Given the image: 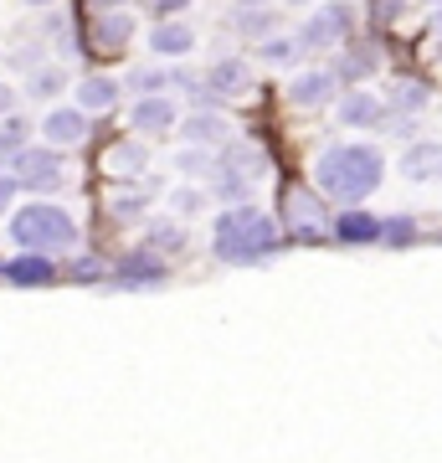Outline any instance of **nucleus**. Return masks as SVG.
Masks as SVG:
<instances>
[{
	"instance_id": "nucleus-14",
	"label": "nucleus",
	"mask_w": 442,
	"mask_h": 463,
	"mask_svg": "<svg viewBox=\"0 0 442 463\" xmlns=\"http://www.w3.org/2000/svg\"><path fill=\"white\" fill-rule=\"evenodd\" d=\"M283 206H288V227L298 232V237H324V212H319V201L309 196V191H288L283 196Z\"/></svg>"
},
{
	"instance_id": "nucleus-42",
	"label": "nucleus",
	"mask_w": 442,
	"mask_h": 463,
	"mask_svg": "<svg viewBox=\"0 0 442 463\" xmlns=\"http://www.w3.org/2000/svg\"><path fill=\"white\" fill-rule=\"evenodd\" d=\"M422 5H427V11H437V5H442V0H422Z\"/></svg>"
},
{
	"instance_id": "nucleus-26",
	"label": "nucleus",
	"mask_w": 442,
	"mask_h": 463,
	"mask_svg": "<svg viewBox=\"0 0 442 463\" xmlns=\"http://www.w3.org/2000/svg\"><path fill=\"white\" fill-rule=\"evenodd\" d=\"M26 139H32V124H26V118H5V124H0V160L11 165L21 149H26Z\"/></svg>"
},
{
	"instance_id": "nucleus-22",
	"label": "nucleus",
	"mask_w": 442,
	"mask_h": 463,
	"mask_svg": "<svg viewBox=\"0 0 442 463\" xmlns=\"http://www.w3.org/2000/svg\"><path fill=\"white\" fill-rule=\"evenodd\" d=\"M145 165H149V155H145L139 139H118V145L108 149V170H114V175H139Z\"/></svg>"
},
{
	"instance_id": "nucleus-20",
	"label": "nucleus",
	"mask_w": 442,
	"mask_h": 463,
	"mask_svg": "<svg viewBox=\"0 0 442 463\" xmlns=\"http://www.w3.org/2000/svg\"><path fill=\"white\" fill-rule=\"evenodd\" d=\"M78 103L88 109V114H108V109L118 103V83H114V78H103V72H99V78H82V83H78Z\"/></svg>"
},
{
	"instance_id": "nucleus-7",
	"label": "nucleus",
	"mask_w": 442,
	"mask_h": 463,
	"mask_svg": "<svg viewBox=\"0 0 442 463\" xmlns=\"http://www.w3.org/2000/svg\"><path fill=\"white\" fill-rule=\"evenodd\" d=\"M247 83H252V67L242 57H216L212 72H206V93L212 99H237V93H247Z\"/></svg>"
},
{
	"instance_id": "nucleus-1",
	"label": "nucleus",
	"mask_w": 442,
	"mask_h": 463,
	"mask_svg": "<svg viewBox=\"0 0 442 463\" xmlns=\"http://www.w3.org/2000/svg\"><path fill=\"white\" fill-rule=\"evenodd\" d=\"M314 181L329 201L340 206H361L365 196H376V185L386 181V155L376 145H329L314 160Z\"/></svg>"
},
{
	"instance_id": "nucleus-19",
	"label": "nucleus",
	"mask_w": 442,
	"mask_h": 463,
	"mask_svg": "<svg viewBox=\"0 0 442 463\" xmlns=\"http://www.w3.org/2000/svg\"><path fill=\"white\" fill-rule=\"evenodd\" d=\"M129 36H134V16H129V11H99V21H93V42H99L103 52H118Z\"/></svg>"
},
{
	"instance_id": "nucleus-36",
	"label": "nucleus",
	"mask_w": 442,
	"mask_h": 463,
	"mask_svg": "<svg viewBox=\"0 0 442 463\" xmlns=\"http://www.w3.org/2000/svg\"><path fill=\"white\" fill-rule=\"evenodd\" d=\"M11 109H16V88H11V83H0V118L11 114Z\"/></svg>"
},
{
	"instance_id": "nucleus-15",
	"label": "nucleus",
	"mask_w": 442,
	"mask_h": 463,
	"mask_svg": "<svg viewBox=\"0 0 442 463\" xmlns=\"http://www.w3.org/2000/svg\"><path fill=\"white\" fill-rule=\"evenodd\" d=\"M376 67H381L376 47H355V42H344L340 57H334V78H340V83H365Z\"/></svg>"
},
{
	"instance_id": "nucleus-21",
	"label": "nucleus",
	"mask_w": 442,
	"mask_h": 463,
	"mask_svg": "<svg viewBox=\"0 0 442 463\" xmlns=\"http://www.w3.org/2000/svg\"><path fill=\"white\" fill-rule=\"evenodd\" d=\"M427 103H432V88L417 83V78H401V83L386 93V109H396V114H422Z\"/></svg>"
},
{
	"instance_id": "nucleus-25",
	"label": "nucleus",
	"mask_w": 442,
	"mask_h": 463,
	"mask_svg": "<svg viewBox=\"0 0 442 463\" xmlns=\"http://www.w3.org/2000/svg\"><path fill=\"white\" fill-rule=\"evenodd\" d=\"M298 52H304V42H298V36H268V42H258V57L262 62H273V67H288L298 57Z\"/></svg>"
},
{
	"instance_id": "nucleus-4",
	"label": "nucleus",
	"mask_w": 442,
	"mask_h": 463,
	"mask_svg": "<svg viewBox=\"0 0 442 463\" xmlns=\"http://www.w3.org/2000/svg\"><path fill=\"white\" fill-rule=\"evenodd\" d=\"M304 52H329V47H344L350 42V5L344 0H324L309 21H304V32H298Z\"/></svg>"
},
{
	"instance_id": "nucleus-8",
	"label": "nucleus",
	"mask_w": 442,
	"mask_h": 463,
	"mask_svg": "<svg viewBox=\"0 0 442 463\" xmlns=\"http://www.w3.org/2000/svg\"><path fill=\"white\" fill-rule=\"evenodd\" d=\"M334 88H340L334 67H314V72H304V78L288 83V99H294L298 109H324V103L334 99Z\"/></svg>"
},
{
	"instance_id": "nucleus-38",
	"label": "nucleus",
	"mask_w": 442,
	"mask_h": 463,
	"mask_svg": "<svg viewBox=\"0 0 442 463\" xmlns=\"http://www.w3.org/2000/svg\"><path fill=\"white\" fill-rule=\"evenodd\" d=\"M99 273H103V268L93 263V258H82V263H78V279H99Z\"/></svg>"
},
{
	"instance_id": "nucleus-5",
	"label": "nucleus",
	"mask_w": 442,
	"mask_h": 463,
	"mask_svg": "<svg viewBox=\"0 0 442 463\" xmlns=\"http://www.w3.org/2000/svg\"><path fill=\"white\" fill-rule=\"evenodd\" d=\"M11 181L26 185V191H52V185H62V155L57 145H26L11 160Z\"/></svg>"
},
{
	"instance_id": "nucleus-37",
	"label": "nucleus",
	"mask_w": 442,
	"mask_h": 463,
	"mask_svg": "<svg viewBox=\"0 0 442 463\" xmlns=\"http://www.w3.org/2000/svg\"><path fill=\"white\" fill-rule=\"evenodd\" d=\"M11 185H16L11 175H0V216H5V206H11Z\"/></svg>"
},
{
	"instance_id": "nucleus-34",
	"label": "nucleus",
	"mask_w": 442,
	"mask_h": 463,
	"mask_svg": "<svg viewBox=\"0 0 442 463\" xmlns=\"http://www.w3.org/2000/svg\"><path fill=\"white\" fill-rule=\"evenodd\" d=\"M11 67H21V72H36V67H42V52H36V47L11 52Z\"/></svg>"
},
{
	"instance_id": "nucleus-11",
	"label": "nucleus",
	"mask_w": 442,
	"mask_h": 463,
	"mask_svg": "<svg viewBox=\"0 0 442 463\" xmlns=\"http://www.w3.org/2000/svg\"><path fill=\"white\" fill-rule=\"evenodd\" d=\"M129 124H134V134H165L170 124H175V103L165 99V93H149V99H134V109H129Z\"/></svg>"
},
{
	"instance_id": "nucleus-6",
	"label": "nucleus",
	"mask_w": 442,
	"mask_h": 463,
	"mask_svg": "<svg viewBox=\"0 0 442 463\" xmlns=\"http://www.w3.org/2000/svg\"><path fill=\"white\" fill-rule=\"evenodd\" d=\"M334 237H340L344 248H371V242L386 237V222L371 216V212H361V206H344L340 222H334Z\"/></svg>"
},
{
	"instance_id": "nucleus-43",
	"label": "nucleus",
	"mask_w": 442,
	"mask_h": 463,
	"mask_svg": "<svg viewBox=\"0 0 442 463\" xmlns=\"http://www.w3.org/2000/svg\"><path fill=\"white\" fill-rule=\"evenodd\" d=\"M21 5H52V0H21Z\"/></svg>"
},
{
	"instance_id": "nucleus-45",
	"label": "nucleus",
	"mask_w": 442,
	"mask_h": 463,
	"mask_svg": "<svg viewBox=\"0 0 442 463\" xmlns=\"http://www.w3.org/2000/svg\"><path fill=\"white\" fill-rule=\"evenodd\" d=\"M0 273H5V268H0Z\"/></svg>"
},
{
	"instance_id": "nucleus-2",
	"label": "nucleus",
	"mask_w": 442,
	"mask_h": 463,
	"mask_svg": "<svg viewBox=\"0 0 442 463\" xmlns=\"http://www.w3.org/2000/svg\"><path fill=\"white\" fill-rule=\"evenodd\" d=\"M212 242H216V258L221 263H262V258L278 252V222L262 212V206L242 201V206H227V212L216 216Z\"/></svg>"
},
{
	"instance_id": "nucleus-12",
	"label": "nucleus",
	"mask_w": 442,
	"mask_h": 463,
	"mask_svg": "<svg viewBox=\"0 0 442 463\" xmlns=\"http://www.w3.org/2000/svg\"><path fill=\"white\" fill-rule=\"evenodd\" d=\"M401 175L407 181H442V139H417L401 155Z\"/></svg>"
},
{
	"instance_id": "nucleus-27",
	"label": "nucleus",
	"mask_w": 442,
	"mask_h": 463,
	"mask_svg": "<svg viewBox=\"0 0 442 463\" xmlns=\"http://www.w3.org/2000/svg\"><path fill=\"white\" fill-rule=\"evenodd\" d=\"M175 83V72H160V67H139L129 78V88L139 93V99H149V93H165V88Z\"/></svg>"
},
{
	"instance_id": "nucleus-10",
	"label": "nucleus",
	"mask_w": 442,
	"mask_h": 463,
	"mask_svg": "<svg viewBox=\"0 0 442 463\" xmlns=\"http://www.w3.org/2000/svg\"><path fill=\"white\" fill-rule=\"evenodd\" d=\"M5 279L16 283V288H47L57 279V263H52L47 252H16L11 263H5Z\"/></svg>"
},
{
	"instance_id": "nucleus-24",
	"label": "nucleus",
	"mask_w": 442,
	"mask_h": 463,
	"mask_svg": "<svg viewBox=\"0 0 442 463\" xmlns=\"http://www.w3.org/2000/svg\"><path fill=\"white\" fill-rule=\"evenodd\" d=\"M62 88H67V72L62 67H52V62H42L32 78H26V93H32V99H57Z\"/></svg>"
},
{
	"instance_id": "nucleus-35",
	"label": "nucleus",
	"mask_w": 442,
	"mask_h": 463,
	"mask_svg": "<svg viewBox=\"0 0 442 463\" xmlns=\"http://www.w3.org/2000/svg\"><path fill=\"white\" fill-rule=\"evenodd\" d=\"M185 5H191V0H149V11H155V16H160V21H170V16H181Z\"/></svg>"
},
{
	"instance_id": "nucleus-31",
	"label": "nucleus",
	"mask_w": 442,
	"mask_h": 463,
	"mask_svg": "<svg viewBox=\"0 0 442 463\" xmlns=\"http://www.w3.org/2000/svg\"><path fill=\"white\" fill-rule=\"evenodd\" d=\"M401 16H407V0H371V21L376 26H391Z\"/></svg>"
},
{
	"instance_id": "nucleus-18",
	"label": "nucleus",
	"mask_w": 442,
	"mask_h": 463,
	"mask_svg": "<svg viewBox=\"0 0 442 463\" xmlns=\"http://www.w3.org/2000/svg\"><path fill=\"white\" fill-rule=\"evenodd\" d=\"M191 47H196V32H191L185 21H160V26L149 32V52H155V57H185Z\"/></svg>"
},
{
	"instance_id": "nucleus-41",
	"label": "nucleus",
	"mask_w": 442,
	"mask_h": 463,
	"mask_svg": "<svg viewBox=\"0 0 442 463\" xmlns=\"http://www.w3.org/2000/svg\"><path fill=\"white\" fill-rule=\"evenodd\" d=\"M237 11H258V5H268V0H231Z\"/></svg>"
},
{
	"instance_id": "nucleus-13",
	"label": "nucleus",
	"mask_w": 442,
	"mask_h": 463,
	"mask_svg": "<svg viewBox=\"0 0 442 463\" xmlns=\"http://www.w3.org/2000/svg\"><path fill=\"white\" fill-rule=\"evenodd\" d=\"M42 134H47V145H78V139H88V109H52L47 118H42Z\"/></svg>"
},
{
	"instance_id": "nucleus-32",
	"label": "nucleus",
	"mask_w": 442,
	"mask_h": 463,
	"mask_svg": "<svg viewBox=\"0 0 442 463\" xmlns=\"http://www.w3.org/2000/svg\"><path fill=\"white\" fill-rule=\"evenodd\" d=\"M170 206H175L181 216H196V212H206V196H201L196 185H185V191H175V196H170Z\"/></svg>"
},
{
	"instance_id": "nucleus-39",
	"label": "nucleus",
	"mask_w": 442,
	"mask_h": 463,
	"mask_svg": "<svg viewBox=\"0 0 442 463\" xmlns=\"http://www.w3.org/2000/svg\"><path fill=\"white\" fill-rule=\"evenodd\" d=\"M129 0H93V11H124Z\"/></svg>"
},
{
	"instance_id": "nucleus-30",
	"label": "nucleus",
	"mask_w": 442,
	"mask_h": 463,
	"mask_svg": "<svg viewBox=\"0 0 442 463\" xmlns=\"http://www.w3.org/2000/svg\"><path fill=\"white\" fill-rule=\"evenodd\" d=\"M175 165H181L185 175H216V165H212V155H206V149H201V145L181 149V160H175Z\"/></svg>"
},
{
	"instance_id": "nucleus-23",
	"label": "nucleus",
	"mask_w": 442,
	"mask_h": 463,
	"mask_svg": "<svg viewBox=\"0 0 442 463\" xmlns=\"http://www.w3.org/2000/svg\"><path fill=\"white\" fill-rule=\"evenodd\" d=\"M237 32L252 36V42H268V36H278V16H273V5H258V11H237Z\"/></svg>"
},
{
	"instance_id": "nucleus-33",
	"label": "nucleus",
	"mask_w": 442,
	"mask_h": 463,
	"mask_svg": "<svg viewBox=\"0 0 442 463\" xmlns=\"http://www.w3.org/2000/svg\"><path fill=\"white\" fill-rule=\"evenodd\" d=\"M145 201H149V191H124V196L114 201V212L118 216H134V212H145Z\"/></svg>"
},
{
	"instance_id": "nucleus-28",
	"label": "nucleus",
	"mask_w": 442,
	"mask_h": 463,
	"mask_svg": "<svg viewBox=\"0 0 442 463\" xmlns=\"http://www.w3.org/2000/svg\"><path fill=\"white\" fill-rule=\"evenodd\" d=\"M145 242H149L155 252H181V248H185V232L175 227V222H155Z\"/></svg>"
},
{
	"instance_id": "nucleus-17",
	"label": "nucleus",
	"mask_w": 442,
	"mask_h": 463,
	"mask_svg": "<svg viewBox=\"0 0 442 463\" xmlns=\"http://www.w3.org/2000/svg\"><path fill=\"white\" fill-rule=\"evenodd\" d=\"M381 118H386V109H381L376 93H344L340 99V124H350V129H381Z\"/></svg>"
},
{
	"instance_id": "nucleus-44",
	"label": "nucleus",
	"mask_w": 442,
	"mask_h": 463,
	"mask_svg": "<svg viewBox=\"0 0 442 463\" xmlns=\"http://www.w3.org/2000/svg\"><path fill=\"white\" fill-rule=\"evenodd\" d=\"M288 5H304V0H288Z\"/></svg>"
},
{
	"instance_id": "nucleus-3",
	"label": "nucleus",
	"mask_w": 442,
	"mask_h": 463,
	"mask_svg": "<svg viewBox=\"0 0 442 463\" xmlns=\"http://www.w3.org/2000/svg\"><path fill=\"white\" fill-rule=\"evenodd\" d=\"M11 242L21 252H62V248H78V222L52 206V201H32L11 216Z\"/></svg>"
},
{
	"instance_id": "nucleus-40",
	"label": "nucleus",
	"mask_w": 442,
	"mask_h": 463,
	"mask_svg": "<svg viewBox=\"0 0 442 463\" xmlns=\"http://www.w3.org/2000/svg\"><path fill=\"white\" fill-rule=\"evenodd\" d=\"M427 32H432V36H442V5L432 11V16H427Z\"/></svg>"
},
{
	"instance_id": "nucleus-16",
	"label": "nucleus",
	"mask_w": 442,
	"mask_h": 463,
	"mask_svg": "<svg viewBox=\"0 0 442 463\" xmlns=\"http://www.w3.org/2000/svg\"><path fill=\"white\" fill-rule=\"evenodd\" d=\"M181 139H185V145H201V149H206V145L221 149V145H227V118L212 114V109H196L191 118H181Z\"/></svg>"
},
{
	"instance_id": "nucleus-9",
	"label": "nucleus",
	"mask_w": 442,
	"mask_h": 463,
	"mask_svg": "<svg viewBox=\"0 0 442 463\" xmlns=\"http://www.w3.org/2000/svg\"><path fill=\"white\" fill-rule=\"evenodd\" d=\"M165 273H170V268L155 258V248L124 252V258H118V268H114V279L124 283V288H139V283H165Z\"/></svg>"
},
{
	"instance_id": "nucleus-29",
	"label": "nucleus",
	"mask_w": 442,
	"mask_h": 463,
	"mask_svg": "<svg viewBox=\"0 0 442 463\" xmlns=\"http://www.w3.org/2000/svg\"><path fill=\"white\" fill-rule=\"evenodd\" d=\"M411 237H417V222L411 216H386V237H381L386 248H407Z\"/></svg>"
}]
</instances>
